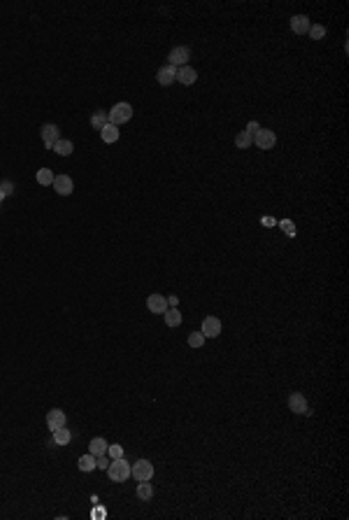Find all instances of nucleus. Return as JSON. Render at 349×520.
Returning <instances> with one entry per match:
<instances>
[{
	"label": "nucleus",
	"mask_w": 349,
	"mask_h": 520,
	"mask_svg": "<svg viewBox=\"0 0 349 520\" xmlns=\"http://www.w3.org/2000/svg\"><path fill=\"white\" fill-rule=\"evenodd\" d=\"M108 476L114 480V483H126V480L130 478V464H128L124 457L112 459L110 466H108Z\"/></svg>",
	"instance_id": "1"
},
{
	"label": "nucleus",
	"mask_w": 349,
	"mask_h": 520,
	"mask_svg": "<svg viewBox=\"0 0 349 520\" xmlns=\"http://www.w3.org/2000/svg\"><path fill=\"white\" fill-rule=\"evenodd\" d=\"M108 117H110V124L121 126V124L130 122V117H133V105H130V103H116L114 108L108 112Z\"/></svg>",
	"instance_id": "2"
},
{
	"label": "nucleus",
	"mask_w": 349,
	"mask_h": 520,
	"mask_svg": "<svg viewBox=\"0 0 349 520\" xmlns=\"http://www.w3.org/2000/svg\"><path fill=\"white\" fill-rule=\"evenodd\" d=\"M130 476H133L138 483L140 480H152L154 478V464L149 459H138L133 466H130Z\"/></svg>",
	"instance_id": "3"
},
{
	"label": "nucleus",
	"mask_w": 349,
	"mask_h": 520,
	"mask_svg": "<svg viewBox=\"0 0 349 520\" xmlns=\"http://www.w3.org/2000/svg\"><path fill=\"white\" fill-rule=\"evenodd\" d=\"M188 59H191V49L186 47V45H180V47H174L172 52L168 54V63L174 68H182V66H188Z\"/></svg>",
	"instance_id": "4"
},
{
	"label": "nucleus",
	"mask_w": 349,
	"mask_h": 520,
	"mask_svg": "<svg viewBox=\"0 0 349 520\" xmlns=\"http://www.w3.org/2000/svg\"><path fill=\"white\" fill-rule=\"evenodd\" d=\"M202 336L205 338H216V336H222V331H224V325H222V320L219 318H214V315H208V318L202 320Z\"/></svg>",
	"instance_id": "5"
},
{
	"label": "nucleus",
	"mask_w": 349,
	"mask_h": 520,
	"mask_svg": "<svg viewBox=\"0 0 349 520\" xmlns=\"http://www.w3.org/2000/svg\"><path fill=\"white\" fill-rule=\"evenodd\" d=\"M254 142L258 149H272L277 145V135L270 129H258V133L254 135Z\"/></svg>",
	"instance_id": "6"
},
{
	"label": "nucleus",
	"mask_w": 349,
	"mask_h": 520,
	"mask_svg": "<svg viewBox=\"0 0 349 520\" xmlns=\"http://www.w3.org/2000/svg\"><path fill=\"white\" fill-rule=\"evenodd\" d=\"M52 187L56 189V194H58V196H70L74 191V182H72V177H70V175H56Z\"/></svg>",
	"instance_id": "7"
},
{
	"label": "nucleus",
	"mask_w": 349,
	"mask_h": 520,
	"mask_svg": "<svg viewBox=\"0 0 349 520\" xmlns=\"http://www.w3.org/2000/svg\"><path fill=\"white\" fill-rule=\"evenodd\" d=\"M147 308H149L152 313H158V315H163V313L168 311V297H163V294H149Z\"/></svg>",
	"instance_id": "8"
},
{
	"label": "nucleus",
	"mask_w": 349,
	"mask_h": 520,
	"mask_svg": "<svg viewBox=\"0 0 349 520\" xmlns=\"http://www.w3.org/2000/svg\"><path fill=\"white\" fill-rule=\"evenodd\" d=\"M40 135H42V140H44V147L54 149L56 140H58V126H56V124H44L42 131H40Z\"/></svg>",
	"instance_id": "9"
},
{
	"label": "nucleus",
	"mask_w": 349,
	"mask_h": 520,
	"mask_svg": "<svg viewBox=\"0 0 349 520\" xmlns=\"http://www.w3.org/2000/svg\"><path fill=\"white\" fill-rule=\"evenodd\" d=\"M156 80H158V84H161V87H170V84L177 80V68L170 66V63H168V66H163L161 70L156 73Z\"/></svg>",
	"instance_id": "10"
},
{
	"label": "nucleus",
	"mask_w": 349,
	"mask_h": 520,
	"mask_svg": "<svg viewBox=\"0 0 349 520\" xmlns=\"http://www.w3.org/2000/svg\"><path fill=\"white\" fill-rule=\"evenodd\" d=\"M66 413L60 411V408H52V411L47 413V427L54 432V429H58V427H66Z\"/></svg>",
	"instance_id": "11"
},
{
	"label": "nucleus",
	"mask_w": 349,
	"mask_h": 520,
	"mask_svg": "<svg viewBox=\"0 0 349 520\" xmlns=\"http://www.w3.org/2000/svg\"><path fill=\"white\" fill-rule=\"evenodd\" d=\"M289 408L294 413H310V408H308V399L302 397L300 392H291V397H289Z\"/></svg>",
	"instance_id": "12"
},
{
	"label": "nucleus",
	"mask_w": 349,
	"mask_h": 520,
	"mask_svg": "<svg viewBox=\"0 0 349 520\" xmlns=\"http://www.w3.org/2000/svg\"><path fill=\"white\" fill-rule=\"evenodd\" d=\"M198 80V73H196L191 66H182L177 68V82H182L184 87H191L194 82Z\"/></svg>",
	"instance_id": "13"
},
{
	"label": "nucleus",
	"mask_w": 349,
	"mask_h": 520,
	"mask_svg": "<svg viewBox=\"0 0 349 520\" xmlns=\"http://www.w3.org/2000/svg\"><path fill=\"white\" fill-rule=\"evenodd\" d=\"M310 26H312V24H310V19L305 17V14H294V17H291V31H294V33H298V35L308 33Z\"/></svg>",
	"instance_id": "14"
},
{
	"label": "nucleus",
	"mask_w": 349,
	"mask_h": 520,
	"mask_svg": "<svg viewBox=\"0 0 349 520\" xmlns=\"http://www.w3.org/2000/svg\"><path fill=\"white\" fill-rule=\"evenodd\" d=\"M108 441L102 439V436H96L91 443H88V453L94 455V457H102V455H108Z\"/></svg>",
	"instance_id": "15"
},
{
	"label": "nucleus",
	"mask_w": 349,
	"mask_h": 520,
	"mask_svg": "<svg viewBox=\"0 0 349 520\" xmlns=\"http://www.w3.org/2000/svg\"><path fill=\"white\" fill-rule=\"evenodd\" d=\"M119 126H114V124H105V129L100 131V138L105 142H108V145H112V142H116L119 140Z\"/></svg>",
	"instance_id": "16"
},
{
	"label": "nucleus",
	"mask_w": 349,
	"mask_h": 520,
	"mask_svg": "<svg viewBox=\"0 0 349 520\" xmlns=\"http://www.w3.org/2000/svg\"><path fill=\"white\" fill-rule=\"evenodd\" d=\"M54 443L56 446H68L70 441H72V434H70V429H66V427H58V429H54Z\"/></svg>",
	"instance_id": "17"
},
{
	"label": "nucleus",
	"mask_w": 349,
	"mask_h": 520,
	"mask_svg": "<svg viewBox=\"0 0 349 520\" xmlns=\"http://www.w3.org/2000/svg\"><path fill=\"white\" fill-rule=\"evenodd\" d=\"M105 124H110V117L105 110H98V112H94V117H91V126H94L96 131H102L105 129Z\"/></svg>",
	"instance_id": "18"
},
{
	"label": "nucleus",
	"mask_w": 349,
	"mask_h": 520,
	"mask_svg": "<svg viewBox=\"0 0 349 520\" xmlns=\"http://www.w3.org/2000/svg\"><path fill=\"white\" fill-rule=\"evenodd\" d=\"M54 152L58 156H70L74 152V145H72V140H56V145H54Z\"/></svg>",
	"instance_id": "19"
},
{
	"label": "nucleus",
	"mask_w": 349,
	"mask_h": 520,
	"mask_svg": "<svg viewBox=\"0 0 349 520\" xmlns=\"http://www.w3.org/2000/svg\"><path fill=\"white\" fill-rule=\"evenodd\" d=\"M138 497H140L142 501H149L152 497H154V487H152V480H140V485H138Z\"/></svg>",
	"instance_id": "20"
},
{
	"label": "nucleus",
	"mask_w": 349,
	"mask_h": 520,
	"mask_svg": "<svg viewBox=\"0 0 349 520\" xmlns=\"http://www.w3.org/2000/svg\"><path fill=\"white\" fill-rule=\"evenodd\" d=\"M35 177H38V182H40L42 187H52V184H54V177H56V175L52 173V168H40Z\"/></svg>",
	"instance_id": "21"
},
{
	"label": "nucleus",
	"mask_w": 349,
	"mask_h": 520,
	"mask_svg": "<svg viewBox=\"0 0 349 520\" xmlns=\"http://www.w3.org/2000/svg\"><path fill=\"white\" fill-rule=\"evenodd\" d=\"M77 466H80L82 471L84 473H88V471H94L96 469V457L91 453H86V455H82L80 457V462H77Z\"/></svg>",
	"instance_id": "22"
},
{
	"label": "nucleus",
	"mask_w": 349,
	"mask_h": 520,
	"mask_svg": "<svg viewBox=\"0 0 349 520\" xmlns=\"http://www.w3.org/2000/svg\"><path fill=\"white\" fill-rule=\"evenodd\" d=\"M163 315H166V325L168 327H180L182 325V313L177 311V308H168Z\"/></svg>",
	"instance_id": "23"
},
{
	"label": "nucleus",
	"mask_w": 349,
	"mask_h": 520,
	"mask_svg": "<svg viewBox=\"0 0 349 520\" xmlns=\"http://www.w3.org/2000/svg\"><path fill=\"white\" fill-rule=\"evenodd\" d=\"M252 142H254V135H249L247 131H242V133L235 135V145H238L240 149H247Z\"/></svg>",
	"instance_id": "24"
},
{
	"label": "nucleus",
	"mask_w": 349,
	"mask_h": 520,
	"mask_svg": "<svg viewBox=\"0 0 349 520\" xmlns=\"http://www.w3.org/2000/svg\"><path fill=\"white\" fill-rule=\"evenodd\" d=\"M202 343H205L202 331H194V334H188V345H191V348H202Z\"/></svg>",
	"instance_id": "25"
},
{
	"label": "nucleus",
	"mask_w": 349,
	"mask_h": 520,
	"mask_svg": "<svg viewBox=\"0 0 349 520\" xmlns=\"http://www.w3.org/2000/svg\"><path fill=\"white\" fill-rule=\"evenodd\" d=\"M310 38L312 40H324V35H326V28L322 26V24H316V26H310Z\"/></svg>",
	"instance_id": "26"
},
{
	"label": "nucleus",
	"mask_w": 349,
	"mask_h": 520,
	"mask_svg": "<svg viewBox=\"0 0 349 520\" xmlns=\"http://www.w3.org/2000/svg\"><path fill=\"white\" fill-rule=\"evenodd\" d=\"M108 457H110V459L124 457V446H119V443H112V446H108Z\"/></svg>",
	"instance_id": "27"
},
{
	"label": "nucleus",
	"mask_w": 349,
	"mask_h": 520,
	"mask_svg": "<svg viewBox=\"0 0 349 520\" xmlns=\"http://www.w3.org/2000/svg\"><path fill=\"white\" fill-rule=\"evenodd\" d=\"M110 462H112V459H110L108 455H102V457H96V469H105V471H108Z\"/></svg>",
	"instance_id": "28"
},
{
	"label": "nucleus",
	"mask_w": 349,
	"mask_h": 520,
	"mask_svg": "<svg viewBox=\"0 0 349 520\" xmlns=\"http://www.w3.org/2000/svg\"><path fill=\"white\" fill-rule=\"evenodd\" d=\"M258 129H261V124H258V122H249L247 124V133L249 135H256V133H258Z\"/></svg>",
	"instance_id": "29"
},
{
	"label": "nucleus",
	"mask_w": 349,
	"mask_h": 520,
	"mask_svg": "<svg viewBox=\"0 0 349 520\" xmlns=\"http://www.w3.org/2000/svg\"><path fill=\"white\" fill-rule=\"evenodd\" d=\"M0 189H2L7 196H10V194H14V184L10 182V180H5V182H2V187H0Z\"/></svg>",
	"instance_id": "30"
},
{
	"label": "nucleus",
	"mask_w": 349,
	"mask_h": 520,
	"mask_svg": "<svg viewBox=\"0 0 349 520\" xmlns=\"http://www.w3.org/2000/svg\"><path fill=\"white\" fill-rule=\"evenodd\" d=\"M177 304H180L177 297H168V308H177Z\"/></svg>",
	"instance_id": "31"
},
{
	"label": "nucleus",
	"mask_w": 349,
	"mask_h": 520,
	"mask_svg": "<svg viewBox=\"0 0 349 520\" xmlns=\"http://www.w3.org/2000/svg\"><path fill=\"white\" fill-rule=\"evenodd\" d=\"M282 226H284V229H286V231H289L291 236H294V226H291V222H289V219H284V222H282Z\"/></svg>",
	"instance_id": "32"
},
{
	"label": "nucleus",
	"mask_w": 349,
	"mask_h": 520,
	"mask_svg": "<svg viewBox=\"0 0 349 520\" xmlns=\"http://www.w3.org/2000/svg\"><path fill=\"white\" fill-rule=\"evenodd\" d=\"M5 196H7V194H5V191H2V189H0V203L5 201Z\"/></svg>",
	"instance_id": "33"
}]
</instances>
